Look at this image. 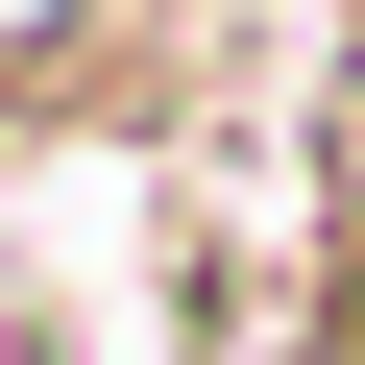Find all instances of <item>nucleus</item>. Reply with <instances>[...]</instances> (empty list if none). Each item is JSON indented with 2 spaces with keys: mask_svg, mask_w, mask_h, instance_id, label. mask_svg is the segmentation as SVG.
Returning a JSON list of instances; mask_svg holds the SVG:
<instances>
[{
  "mask_svg": "<svg viewBox=\"0 0 365 365\" xmlns=\"http://www.w3.org/2000/svg\"><path fill=\"white\" fill-rule=\"evenodd\" d=\"M146 25V0H0V122H49V98H98V49Z\"/></svg>",
  "mask_w": 365,
  "mask_h": 365,
  "instance_id": "f257e3e1",
  "label": "nucleus"
}]
</instances>
